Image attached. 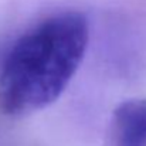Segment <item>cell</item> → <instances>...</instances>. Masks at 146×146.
Returning a JSON list of instances; mask_svg holds the SVG:
<instances>
[{"instance_id": "obj_1", "label": "cell", "mask_w": 146, "mask_h": 146, "mask_svg": "<svg viewBox=\"0 0 146 146\" xmlns=\"http://www.w3.org/2000/svg\"><path fill=\"white\" fill-rule=\"evenodd\" d=\"M90 41L78 11L44 19L10 48L0 70V112L26 116L55 102L75 75Z\"/></svg>"}, {"instance_id": "obj_2", "label": "cell", "mask_w": 146, "mask_h": 146, "mask_svg": "<svg viewBox=\"0 0 146 146\" xmlns=\"http://www.w3.org/2000/svg\"><path fill=\"white\" fill-rule=\"evenodd\" d=\"M105 146H146V99L125 101L113 111Z\"/></svg>"}]
</instances>
